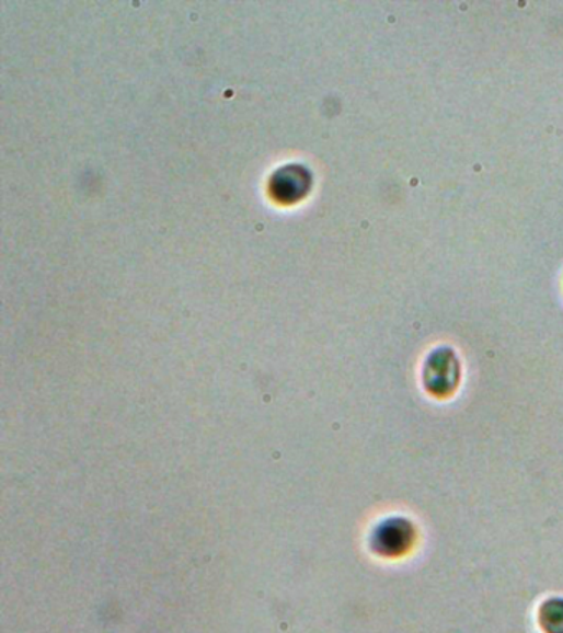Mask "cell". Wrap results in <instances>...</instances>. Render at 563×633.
<instances>
[{"label":"cell","instance_id":"3957f363","mask_svg":"<svg viewBox=\"0 0 563 633\" xmlns=\"http://www.w3.org/2000/svg\"><path fill=\"white\" fill-rule=\"evenodd\" d=\"M539 623L545 633H563V597H549L540 603Z\"/></svg>","mask_w":563,"mask_h":633},{"label":"cell","instance_id":"7a4b0ae2","mask_svg":"<svg viewBox=\"0 0 563 633\" xmlns=\"http://www.w3.org/2000/svg\"><path fill=\"white\" fill-rule=\"evenodd\" d=\"M416 527L405 517H390L374 531L372 548L380 556L400 557L413 550Z\"/></svg>","mask_w":563,"mask_h":633},{"label":"cell","instance_id":"6da1fadb","mask_svg":"<svg viewBox=\"0 0 563 633\" xmlns=\"http://www.w3.org/2000/svg\"><path fill=\"white\" fill-rule=\"evenodd\" d=\"M423 388L433 398L445 400L457 393L461 381V365L457 352L438 347L426 357L422 371Z\"/></svg>","mask_w":563,"mask_h":633}]
</instances>
